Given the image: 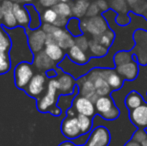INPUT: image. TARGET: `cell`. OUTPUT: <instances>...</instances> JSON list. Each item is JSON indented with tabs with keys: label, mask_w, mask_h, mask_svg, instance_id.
Instances as JSON below:
<instances>
[{
	"label": "cell",
	"mask_w": 147,
	"mask_h": 146,
	"mask_svg": "<svg viewBox=\"0 0 147 146\" xmlns=\"http://www.w3.org/2000/svg\"><path fill=\"white\" fill-rule=\"evenodd\" d=\"M42 29L46 33V44L48 43H56L62 49L68 50L70 47L75 44V37L72 35L67 29L53 25V24L43 23L41 25Z\"/></svg>",
	"instance_id": "obj_1"
},
{
	"label": "cell",
	"mask_w": 147,
	"mask_h": 146,
	"mask_svg": "<svg viewBox=\"0 0 147 146\" xmlns=\"http://www.w3.org/2000/svg\"><path fill=\"white\" fill-rule=\"evenodd\" d=\"M80 27L84 34H89L92 37L98 36L109 29V24L103 14L94 17H84L80 20Z\"/></svg>",
	"instance_id": "obj_2"
},
{
	"label": "cell",
	"mask_w": 147,
	"mask_h": 146,
	"mask_svg": "<svg viewBox=\"0 0 147 146\" xmlns=\"http://www.w3.org/2000/svg\"><path fill=\"white\" fill-rule=\"evenodd\" d=\"M134 46L131 49L140 66L147 65V30L137 28L133 32Z\"/></svg>",
	"instance_id": "obj_3"
},
{
	"label": "cell",
	"mask_w": 147,
	"mask_h": 146,
	"mask_svg": "<svg viewBox=\"0 0 147 146\" xmlns=\"http://www.w3.org/2000/svg\"><path fill=\"white\" fill-rule=\"evenodd\" d=\"M58 93H60L58 88V82H57L56 78H52L48 82L46 94H44L42 97L37 99L36 102L37 109L42 113L49 112V110L53 106L56 105Z\"/></svg>",
	"instance_id": "obj_4"
},
{
	"label": "cell",
	"mask_w": 147,
	"mask_h": 146,
	"mask_svg": "<svg viewBox=\"0 0 147 146\" xmlns=\"http://www.w3.org/2000/svg\"><path fill=\"white\" fill-rule=\"evenodd\" d=\"M34 76L32 65L29 62L22 61L16 65L14 69V80H15V85L19 89H25L26 86Z\"/></svg>",
	"instance_id": "obj_5"
},
{
	"label": "cell",
	"mask_w": 147,
	"mask_h": 146,
	"mask_svg": "<svg viewBox=\"0 0 147 146\" xmlns=\"http://www.w3.org/2000/svg\"><path fill=\"white\" fill-rule=\"evenodd\" d=\"M26 35H27L28 46L33 54L44 50L47 35L42 28H37V29L26 28Z\"/></svg>",
	"instance_id": "obj_6"
},
{
	"label": "cell",
	"mask_w": 147,
	"mask_h": 146,
	"mask_svg": "<svg viewBox=\"0 0 147 146\" xmlns=\"http://www.w3.org/2000/svg\"><path fill=\"white\" fill-rule=\"evenodd\" d=\"M85 75L88 79H90L94 83L98 96L111 95L113 90L108 84V82L104 79V77L101 74V67H93Z\"/></svg>",
	"instance_id": "obj_7"
},
{
	"label": "cell",
	"mask_w": 147,
	"mask_h": 146,
	"mask_svg": "<svg viewBox=\"0 0 147 146\" xmlns=\"http://www.w3.org/2000/svg\"><path fill=\"white\" fill-rule=\"evenodd\" d=\"M111 142V133L106 126L99 125L92 128L86 146H109Z\"/></svg>",
	"instance_id": "obj_8"
},
{
	"label": "cell",
	"mask_w": 147,
	"mask_h": 146,
	"mask_svg": "<svg viewBox=\"0 0 147 146\" xmlns=\"http://www.w3.org/2000/svg\"><path fill=\"white\" fill-rule=\"evenodd\" d=\"M72 107L75 109L77 114L86 115V116L94 118L96 116V108H95V103L92 100L80 95L79 93L74 97L72 101Z\"/></svg>",
	"instance_id": "obj_9"
},
{
	"label": "cell",
	"mask_w": 147,
	"mask_h": 146,
	"mask_svg": "<svg viewBox=\"0 0 147 146\" xmlns=\"http://www.w3.org/2000/svg\"><path fill=\"white\" fill-rule=\"evenodd\" d=\"M115 70L122 76L125 81H134L139 75L140 65L136 60V56L134 55L132 60L115 66Z\"/></svg>",
	"instance_id": "obj_10"
},
{
	"label": "cell",
	"mask_w": 147,
	"mask_h": 146,
	"mask_svg": "<svg viewBox=\"0 0 147 146\" xmlns=\"http://www.w3.org/2000/svg\"><path fill=\"white\" fill-rule=\"evenodd\" d=\"M61 132L69 140H73L82 134L78 125L77 116H66L61 123Z\"/></svg>",
	"instance_id": "obj_11"
},
{
	"label": "cell",
	"mask_w": 147,
	"mask_h": 146,
	"mask_svg": "<svg viewBox=\"0 0 147 146\" xmlns=\"http://www.w3.org/2000/svg\"><path fill=\"white\" fill-rule=\"evenodd\" d=\"M46 87V76L43 73L34 74L32 79L26 86L25 92L33 98H39Z\"/></svg>",
	"instance_id": "obj_12"
},
{
	"label": "cell",
	"mask_w": 147,
	"mask_h": 146,
	"mask_svg": "<svg viewBox=\"0 0 147 146\" xmlns=\"http://www.w3.org/2000/svg\"><path fill=\"white\" fill-rule=\"evenodd\" d=\"M76 85L78 87V93L80 95L92 100L94 103L98 99L99 96L96 92V88L94 86V83L90 79H88L86 77V75H83L78 78L76 80Z\"/></svg>",
	"instance_id": "obj_13"
},
{
	"label": "cell",
	"mask_w": 147,
	"mask_h": 146,
	"mask_svg": "<svg viewBox=\"0 0 147 146\" xmlns=\"http://www.w3.org/2000/svg\"><path fill=\"white\" fill-rule=\"evenodd\" d=\"M130 122L138 129H147V102L128 113Z\"/></svg>",
	"instance_id": "obj_14"
},
{
	"label": "cell",
	"mask_w": 147,
	"mask_h": 146,
	"mask_svg": "<svg viewBox=\"0 0 147 146\" xmlns=\"http://www.w3.org/2000/svg\"><path fill=\"white\" fill-rule=\"evenodd\" d=\"M58 82L59 92L62 95H70L73 94L78 89L76 85V80L70 73L64 72L56 77Z\"/></svg>",
	"instance_id": "obj_15"
},
{
	"label": "cell",
	"mask_w": 147,
	"mask_h": 146,
	"mask_svg": "<svg viewBox=\"0 0 147 146\" xmlns=\"http://www.w3.org/2000/svg\"><path fill=\"white\" fill-rule=\"evenodd\" d=\"M13 4L14 2L11 0H3L1 3L2 12H3L2 24L7 29H14L18 26L17 20L13 13Z\"/></svg>",
	"instance_id": "obj_16"
},
{
	"label": "cell",
	"mask_w": 147,
	"mask_h": 146,
	"mask_svg": "<svg viewBox=\"0 0 147 146\" xmlns=\"http://www.w3.org/2000/svg\"><path fill=\"white\" fill-rule=\"evenodd\" d=\"M101 74L104 77V79L108 82L113 91L120 90L125 84V80L115 70V68H107V67L102 68L101 67Z\"/></svg>",
	"instance_id": "obj_17"
},
{
	"label": "cell",
	"mask_w": 147,
	"mask_h": 146,
	"mask_svg": "<svg viewBox=\"0 0 147 146\" xmlns=\"http://www.w3.org/2000/svg\"><path fill=\"white\" fill-rule=\"evenodd\" d=\"M67 56L72 62L77 65H85L91 60V56L87 53V51L82 50L75 44L68 49Z\"/></svg>",
	"instance_id": "obj_18"
},
{
	"label": "cell",
	"mask_w": 147,
	"mask_h": 146,
	"mask_svg": "<svg viewBox=\"0 0 147 146\" xmlns=\"http://www.w3.org/2000/svg\"><path fill=\"white\" fill-rule=\"evenodd\" d=\"M13 13L17 20L18 26L23 28H28L30 24V15L25 6H21L19 2H14L13 4Z\"/></svg>",
	"instance_id": "obj_19"
},
{
	"label": "cell",
	"mask_w": 147,
	"mask_h": 146,
	"mask_svg": "<svg viewBox=\"0 0 147 146\" xmlns=\"http://www.w3.org/2000/svg\"><path fill=\"white\" fill-rule=\"evenodd\" d=\"M33 64H34V66L36 67L39 71H47V70H49V69L54 68V66L57 63H55L52 59L49 58L48 55L43 50V51H41V52L34 54Z\"/></svg>",
	"instance_id": "obj_20"
},
{
	"label": "cell",
	"mask_w": 147,
	"mask_h": 146,
	"mask_svg": "<svg viewBox=\"0 0 147 146\" xmlns=\"http://www.w3.org/2000/svg\"><path fill=\"white\" fill-rule=\"evenodd\" d=\"M115 106H116V103L111 95L99 96L98 99L95 101V108H96L98 115H100L101 117H103L106 113L112 110Z\"/></svg>",
	"instance_id": "obj_21"
},
{
	"label": "cell",
	"mask_w": 147,
	"mask_h": 146,
	"mask_svg": "<svg viewBox=\"0 0 147 146\" xmlns=\"http://www.w3.org/2000/svg\"><path fill=\"white\" fill-rule=\"evenodd\" d=\"M145 99L144 97L137 92L136 90H132L130 91L127 95L124 98V103H125V106L127 108L128 111L133 110L135 108L139 107L140 105H142L143 103H145Z\"/></svg>",
	"instance_id": "obj_22"
},
{
	"label": "cell",
	"mask_w": 147,
	"mask_h": 146,
	"mask_svg": "<svg viewBox=\"0 0 147 146\" xmlns=\"http://www.w3.org/2000/svg\"><path fill=\"white\" fill-rule=\"evenodd\" d=\"M44 52L55 63H60L64 59V57H65L64 49H62L56 43H48V44L45 45Z\"/></svg>",
	"instance_id": "obj_23"
},
{
	"label": "cell",
	"mask_w": 147,
	"mask_h": 146,
	"mask_svg": "<svg viewBox=\"0 0 147 146\" xmlns=\"http://www.w3.org/2000/svg\"><path fill=\"white\" fill-rule=\"evenodd\" d=\"M89 54L91 58H102L108 54L109 49L104 45L100 44L94 38L89 39Z\"/></svg>",
	"instance_id": "obj_24"
},
{
	"label": "cell",
	"mask_w": 147,
	"mask_h": 146,
	"mask_svg": "<svg viewBox=\"0 0 147 146\" xmlns=\"http://www.w3.org/2000/svg\"><path fill=\"white\" fill-rule=\"evenodd\" d=\"M90 5L88 0H74L72 6V13L74 17H77L79 19H82L86 16L88 7Z\"/></svg>",
	"instance_id": "obj_25"
},
{
	"label": "cell",
	"mask_w": 147,
	"mask_h": 146,
	"mask_svg": "<svg viewBox=\"0 0 147 146\" xmlns=\"http://www.w3.org/2000/svg\"><path fill=\"white\" fill-rule=\"evenodd\" d=\"M115 37H116L115 31L112 28H109V29H107L105 32H103L102 34H100V35H98V36L92 37V38H94L95 40L98 41L100 44L104 45L105 47H107V48L109 49V48H111V46H112L113 43H114Z\"/></svg>",
	"instance_id": "obj_26"
},
{
	"label": "cell",
	"mask_w": 147,
	"mask_h": 146,
	"mask_svg": "<svg viewBox=\"0 0 147 146\" xmlns=\"http://www.w3.org/2000/svg\"><path fill=\"white\" fill-rule=\"evenodd\" d=\"M25 7H26V9L28 10L29 15H30V24L28 28H30V29H37V28H39L42 25V24H41V22H42V20H41V15L38 13L37 9L33 5L26 4Z\"/></svg>",
	"instance_id": "obj_27"
},
{
	"label": "cell",
	"mask_w": 147,
	"mask_h": 146,
	"mask_svg": "<svg viewBox=\"0 0 147 146\" xmlns=\"http://www.w3.org/2000/svg\"><path fill=\"white\" fill-rule=\"evenodd\" d=\"M78 125H79L80 131L82 134H86V133L91 132L93 128V118L92 117L86 116V115L78 114Z\"/></svg>",
	"instance_id": "obj_28"
},
{
	"label": "cell",
	"mask_w": 147,
	"mask_h": 146,
	"mask_svg": "<svg viewBox=\"0 0 147 146\" xmlns=\"http://www.w3.org/2000/svg\"><path fill=\"white\" fill-rule=\"evenodd\" d=\"M110 9L117 14H127L130 12V7L126 0H109Z\"/></svg>",
	"instance_id": "obj_29"
},
{
	"label": "cell",
	"mask_w": 147,
	"mask_h": 146,
	"mask_svg": "<svg viewBox=\"0 0 147 146\" xmlns=\"http://www.w3.org/2000/svg\"><path fill=\"white\" fill-rule=\"evenodd\" d=\"M66 29L74 37H77L84 34L81 30V27H80V19L77 17H74V16L69 18V20L67 22V25H66Z\"/></svg>",
	"instance_id": "obj_30"
},
{
	"label": "cell",
	"mask_w": 147,
	"mask_h": 146,
	"mask_svg": "<svg viewBox=\"0 0 147 146\" xmlns=\"http://www.w3.org/2000/svg\"><path fill=\"white\" fill-rule=\"evenodd\" d=\"M55 11L59 16L66 18H71L73 16L72 13V6L69 2H58L55 6H53Z\"/></svg>",
	"instance_id": "obj_31"
},
{
	"label": "cell",
	"mask_w": 147,
	"mask_h": 146,
	"mask_svg": "<svg viewBox=\"0 0 147 146\" xmlns=\"http://www.w3.org/2000/svg\"><path fill=\"white\" fill-rule=\"evenodd\" d=\"M59 15L53 7L46 8L41 14V20L43 23H48V24H54L56 20L58 19Z\"/></svg>",
	"instance_id": "obj_32"
},
{
	"label": "cell",
	"mask_w": 147,
	"mask_h": 146,
	"mask_svg": "<svg viewBox=\"0 0 147 146\" xmlns=\"http://www.w3.org/2000/svg\"><path fill=\"white\" fill-rule=\"evenodd\" d=\"M11 68V61L8 52L0 49V74H5Z\"/></svg>",
	"instance_id": "obj_33"
},
{
	"label": "cell",
	"mask_w": 147,
	"mask_h": 146,
	"mask_svg": "<svg viewBox=\"0 0 147 146\" xmlns=\"http://www.w3.org/2000/svg\"><path fill=\"white\" fill-rule=\"evenodd\" d=\"M11 39L9 37V34L6 32V30L2 29L0 26V49L6 52H9L11 48Z\"/></svg>",
	"instance_id": "obj_34"
},
{
	"label": "cell",
	"mask_w": 147,
	"mask_h": 146,
	"mask_svg": "<svg viewBox=\"0 0 147 146\" xmlns=\"http://www.w3.org/2000/svg\"><path fill=\"white\" fill-rule=\"evenodd\" d=\"M115 22H116V24L118 26H120V27H126L131 22V16H130L129 13L117 14L116 18H115Z\"/></svg>",
	"instance_id": "obj_35"
},
{
	"label": "cell",
	"mask_w": 147,
	"mask_h": 146,
	"mask_svg": "<svg viewBox=\"0 0 147 146\" xmlns=\"http://www.w3.org/2000/svg\"><path fill=\"white\" fill-rule=\"evenodd\" d=\"M74 41H75V45L80 47L82 50H84V51L89 50V39L87 38V36H86L85 34H82V35H80V36L75 37Z\"/></svg>",
	"instance_id": "obj_36"
},
{
	"label": "cell",
	"mask_w": 147,
	"mask_h": 146,
	"mask_svg": "<svg viewBox=\"0 0 147 146\" xmlns=\"http://www.w3.org/2000/svg\"><path fill=\"white\" fill-rule=\"evenodd\" d=\"M146 6H147V0H139L135 5L130 8V10H131L132 13H134L135 15L142 16L144 10L146 9Z\"/></svg>",
	"instance_id": "obj_37"
},
{
	"label": "cell",
	"mask_w": 147,
	"mask_h": 146,
	"mask_svg": "<svg viewBox=\"0 0 147 146\" xmlns=\"http://www.w3.org/2000/svg\"><path fill=\"white\" fill-rule=\"evenodd\" d=\"M147 138V131L145 129H136L132 135V139L139 143H142Z\"/></svg>",
	"instance_id": "obj_38"
},
{
	"label": "cell",
	"mask_w": 147,
	"mask_h": 146,
	"mask_svg": "<svg viewBox=\"0 0 147 146\" xmlns=\"http://www.w3.org/2000/svg\"><path fill=\"white\" fill-rule=\"evenodd\" d=\"M100 14V9L98 8L97 6L96 2H92L90 3L88 7V10H87V13H86V16L85 17H94V16H97Z\"/></svg>",
	"instance_id": "obj_39"
},
{
	"label": "cell",
	"mask_w": 147,
	"mask_h": 146,
	"mask_svg": "<svg viewBox=\"0 0 147 146\" xmlns=\"http://www.w3.org/2000/svg\"><path fill=\"white\" fill-rule=\"evenodd\" d=\"M96 4L98 8L100 9V12L104 13V12L108 11L110 9V4H109V0H96Z\"/></svg>",
	"instance_id": "obj_40"
},
{
	"label": "cell",
	"mask_w": 147,
	"mask_h": 146,
	"mask_svg": "<svg viewBox=\"0 0 147 146\" xmlns=\"http://www.w3.org/2000/svg\"><path fill=\"white\" fill-rule=\"evenodd\" d=\"M89 135H90V132L89 133H86V134H81L79 137H77L76 139H73V142L75 143L77 146H79V145H85L86 144V142H87V140H88V137H89Z\"/></svg>",
	"instance_id": "obj_41"
},
{
	"label": "cell",
	"mask_w": 147,
	"mask_h": 146,
	"mask_svg": "<svg viewBox=\"0 0 147 146\" xmlns=\"http://www.w3.org/2000/svg\"><path fill=\"white\" fill-rule=\"evenodd\" d=\"M58 0H39V3L43 6V7L46 8H50L55 6L57 3H58Z\"/></svg>",
	"instance_id": "obj_42"
},
{
	"label": "cell",
	"mask_w": 147,
	"mask_h": 146,
	"mask_svg": "<svg viewBox=\"0 0 147 146\" xmlns=\"http://www.w3.org/2000/svg\"><path fill=\"white\" fill-rule=\"evenodd\" d=\"M49 113L52 114L53 116H59V115L62 113V109H61V107H59V106L54 105L50 110H49Z\"/></svg>",
	"instance_id": "obj_43"
},
{
	"label": "cell",
	"mask_w": 147,
	"mask_h": 146,
	"mask_svg": "<svg viewBox=\"0 0 147 146\" xmlns=\"http://www.w3.org/2000/svg\"><path fill=\"white\" fill-rule=\"evenodd\" d=\"M57 75H58V74L54 70V68L49 69V70L46 71V76H48V77H50V78H56Z\"/></svg>",
	"instance_id": "obj_44"
},
{
	"label": "cell",
	"mask_w": 147,
	"mask_h": 146,
	"mask_svg": "<svg viewBox=\"0 0 147 146\" xmlns=\"http://www.w3.org/2000/svg\"><path fill=\"white\" fill-rule=\"evenodd\" d=\"M124 146H141V143L137 142V141H135L134 139H130V140H128L127 142L125 143V145Z\"/></svg>",
	"instance_id": "obj_45"
},
{
	"label": "cell",
	"mask_w": 147,
	"mask_h": 146,
	"mask_svg": "<svg viewBox=\"0 0 147 146\" xmlns=\"http://www.w3.org/2000/svg\"><path fill=\"white\" fill-rule=\"evenodd\" d=\"M66 114H67V116H77V112L75 111V109H74L73 107H69L67 109V111H66Z\"/></svg>",
	"instance_id": "obj_46"
},
{
	"label": "cell",
	"mask_w": 147,
	"mask_h": 146,
	"mask_svg": "<svg viewBox=\"0 0 147 146\" xmlns=\"http://www.w3.org/2000/svg\"><path fill=\"white\" fill-rule=\"evenodd\" d=\"M58 146H77V145H76L73 141L69 140V141H64V142L60 143Z\"/></svg>",
	"instance_id": "obj_47"
},
{
	"label": "cell",
	"mask_w": 147,
	"mask_h": 146,
	"mask_svg": "<svg viewBox=\"0 0 147 146\" xmlns=\"http://www.w3.org/2000/svg\"><path fill=\"white\" fill-rule=\"evenodd\" d=\"M126 1H127V3H128V5H129V7L131 8L132 6L135 5V4L137 3L138 1H139V0H126Z\"/></svg>",
	"instance_id": "obj_48"
},
{
	"label": "cell",
	"mask_w": 147,
	"mask_h": 146,
	"mask_svg": "<svg viewBox=\"0 0 147 146\" xmlns=\"http://www.w3.org/2000/svg\"><path fill=\"white\" fill-rule=\"evenodd\" d=\"M142 16H143V18L147 21V6H146V9L144 10V12H143V14H142Z\"/></svg>",
	"instance_id": "obj_49"
},
{
	"label": "cell",
	"mask_w": 147,
	"mask_h": 146,
	"mask_svg": "<svg viewBox=\"0 0 147 146\" xmlns=\"http://www.w3.org/2000/svg\"><path fill=\"white\" fill-rule=\"evenodd\" d=\"M2 18H3V12H2V7L0 4V20H2Z\"/></svg>",
	"instance_id": "obj_50"
},
{
	"label": "cell",
	"mask_w": 147,
	"mask_h": 146,
	"mask_svg": "<svg viewBox=\"0 0 147 146\" xmlns=\"http://www.w3.org/2000/svg\"><path fill=\"white\" fill-rule=\"evenodd\" d=\"M141 146H147V138L143 141V142L141 143Z\"/></svg>",
	"instance_id": "obj_51"
},
{
	"label": "cell",
	"mask_w": 147,
	"mask_h": 146,
	"mask_svg": "<svg viewBox=\"0 0 147 146\" xmlns=\"http://www.w3.org/2000/svg\"><path fill=\"white\" fill-rule=\"evenodd\" d=\"M21 2H24V3H29V2L33 1V0H20Z\"/></svg>",
	"instance_id": "obj_52"
},
{
	"label": "cell",
	"mask_w": 147,
	"mask_h": 146,
	"mask_svg": "<svg viewBox=\"0 0 147 146\" xmlns=\"http://www.w3.org/2000/svg\"><path fill=\"white\" fill-rule=\"evenodd\" d=\"M59 2H69L70 0H58Z\"/></svg>",
	"instance_id": "obj_53"
},
{
	"label": "cell",
	"mask_w": 147,
	"mask_h": 146,
	"mask_svg": "<svg viewBox=\"0 0 147 146\" xmlns=\"http://www.w3.org/2000/svg\"><path fill=\"white\" fill-rule=\"evenodd\" d=\"M11 1H14V2H19L20 0H11Z\"/></svg>",
	"instance_id": "obj_54"
},
{
	"label": "cell",
	"mask_w": 147,
	"mask_h": 146,
	"mask_svg": "<svg viewBox=\"0 0 147 146\" xmlns=\"http://www.w3.org/2000/svg\"><path fill=\"white\" fill-rule=\"evenodd\" d=\"M145 101L147 102V92H146V99H145Z\"/></svg>",
	"instance_id": "obj_55"
},
{
	"label": "cell",
	"mask_w": 147,
	"mask_h": 146,
	"mask_svg": "<svg viewBox=\"0 0 147 146\" xmlns=\"http://www.w3.org/2000/svg\"><path fill=\"white\" fill-rule=\"evenodd\" d=\"M79 146H86V145H79Z\"/></svg>",
	"instance_id": "obj_56"
},
{
	"label": "cell",
	"mask_w": 147,
	"mask_h": 146,
	"mask_svg": "<svg viewBox=\"0 0 147 146\" xmlns=\"http://www.w3.org/2000/svg\"><path fill=\"white\" fill-rule=\"evenodd\" d=\"M0 1H1V2H2V1H3V0H0Z\"/></svg>",
	"instance_id": "obj_57"
}]
</instances>
